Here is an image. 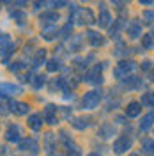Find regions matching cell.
<instances>
[{
	"mask_svg": "<svg viewBox=\"0 0 154 156\" xmlns=\"http://www.w3.org/2000/svg\"><path fill=\"white\" fill-rule=\"evenodd\" d=\"M101 99H103V92L97 89H92L82 96V108L83 110H94V108L99 107Z\"/></svg>",
	"mask_w": 154,
	"mask_h": 156,
	"instance_id": "cell-1",
	"label": "cell"
},
{
	"mask_svg": "<svg viewBox=\"0 0 154 156\" xmlns=\"http://www.w3.org/2000/svg\"><path fill=\"white\" fill-rule=\"evenodd\" d=\"M135 68H136L135 60H121L114 68V76L117 80H124V78H128V75H131L135 71Z\"/></svg>",
	"mask_w": 154,
	"mask_h": 156,
	"instance_id": "cell-2",
	"label": "cell"
},
{
	"mask_svg": "<svg viewBox=\"0 0 154 156\" xmlns=\"http://www.w3.org/2000/svg\"><path fill=\"white\" fill-rule=\"evenodd\" d=\"M131 146H133V138L129 135H121L115 142H114V147H112V149H114L115 154H124V153H128V151L131 149Z\"/></svg>",
	"mask_w": 154,
	"mask_h": 156,
	"instance_id": "cell-3",
	"label": "cell"
},
{
	"mask_svg": "<svg viewBox=\"0 0 154 156\" xmlns=\"http://www.w3.org/2000/svg\"><path fill=\"white\" fill-rule=\"evenodd\" d=\"M5 140L11 142V144H19L23 140V129L19 124H9L7 129H5Z\"/></svg>",
	"mask_w": 154,
	"mask_h": 156,
	"instance_id": "cell-4",
	"label": "cell"
},
{
	"mask_svg": "<svg viewBox=\"0 0 154 156\" xmlns=\"http://www.w3.org/2000/svg\"><path fill=\"white\" fill-rule=\"evenodd\" d=\"M14 51V43L7 34L0 36V57H4V62H7L9 55Z\"/></svg>",
	"mask_w": 154,
	"mask_h": 156,
	"instance_id": "cell-5",
	"label": "cell"
},
{
	"mask_svg": "<svg viewBox=\"0 0 154 156\" xmlns=\"http://www.w3.org/2000/svg\"><path fill=\"white\" fill-rule=\"evenodd\" d=\"M21 92H23V87L18 83H11V82L0 83V96H18Z\"/></svg>",
	"mask_w": 154,
	"mask_h": 156,
	"instance_id": "cell-6",
	"label": "cell"
},
{
	"mask_svg": "<svg viewBox=\"0 0 154 156\" xmlns=\"http://www.w3.org/2000/svg\"><path fill=\"white\" fill-rule=\"evenodd\" d=\"M85 37H87L89 44H90L92 48H99V46L105 44V37H103V34L97 32V30H87Z\"/></svg>",
	"mask_w": 154,
	"mask_h": 156,
	"instance_id": "cell-7",
	"label": "cell"
},
{
	"mask_svg": "<svg viewBox=\"0 0 154 156\" xmlns=\"http://www.w3.org/2000/svg\"><path fill=\"white\" fill-rule=\"evenodd\" d=\"M57 21H58V12H55V11H48V12L41 14V18H39V23H41L43 29H46V27H55Z\"/></svg>",
	"mask_w": 154,
	"mask_h": 156,
	"instance_id": "cell-8",
	"label": "cell"
},
{
	"mask_svg": "<svg viewBox=\"0 0 154 156\" xmlns=\"http://www.w3.org/2000/svg\"><path fill=\"white\" fill-rule=\"evenodd\" d=\"M126 34H128V37H129V39L142 37V23H140V21H136V20L129 21V23L126 25Z\"/></svg>",
	"mask_w": 154,
	"mask_h": 156,
	"instance_id": "cell-9",
	"label": "cell"
},
{
	"mask_svg": "<svg viewBox=\"0 0 154 156\" xmlns=\"http://www.w3.org/2000/svg\"><path fill=\"white\" fill-rule=\"evenodd\" d=\"M43 121H46L48 124H57V105H46L44 107V112H43Z\"/></svg>",
	"mask_w": 154,
	"mask_h": 156,
	"instance_id": "cell-10",
	"label": "cell"
},
{
	"mask_svg": "<svg viewBox=\"0 0 154 156\" xmlns=\"http://www.w3.org/2000/svg\"><path fill=\"white\" fill-rule=\"evenodd\" d=\"M29 110H30L29 103H23V101H12L9 108V112H12L14 115H27Z\"/></svg>",
	"mask_w": 154,
	"mask_h": 156,
	"instance_id": "cell-11",
	"label": "cell"
},
{
	"mask_svg": "<svg viewBox=\"0 0 154 156\" xmlns=\"http://www.w3.org/2000/svg\"><path fill=\"white\" fill-rule=\"evenodd\" d=\"M154 124V112H147L144 117H142V121L138 122V128H140V131H149Z\"/></svg>",
	"mask_w": 154,
	"mask_h": 156,
	"instance_id": "cell-12",
	"label": "cell"
},
{
	"mask_svg": "<svg viewBox=\"0 0 154 156\" xmlns=\"http://www.w3.org/2000/svg\"><path fill=\"white\" fill-rule=\"evenodd\" d=\"M43 115L41 114H32V115H29V121H27V124H29V128L32 129V131H39L41 128H43Z\"/></svg>",
	"mask_w": 154,
	"mask_h": 156,
	"instance_id": "cell-13",
	"label": "cell"
},
{
	"mask_svg": "<svg viewBox=\"0 0 154 156\" xmlns=\"http://www.w3.org/2000/svg\"><path fill=\"white\" fill-rule=\"evenodd\" d=\"M103 7V5H101ZM96 23L99 25V27H110V23H112V14H110V11H106L105 7L101 9V12H99V16H97V20H96Z\"/></svg>",
	"mask_w": 154,
	"mask_h": 156,
	"instance_id": "cell-14",
	"label": "cell"
},
{
	"mask_svg": "<svg viewBox=\"0 0 154 156\" xmlns=\"http://www.w3.org/2000/svg\"><path fill=\"white\" fill-rule=\"evenodd\" d=\"M19 149L21 151H32V153H37V140L36 138H23L21 142H19Z\"/></svg>",
	"mask_w": 154,
	"mask_h": 156,
	"instance_id": "cell-15",
	"label": "cell"
},
{
	"mask_svg": "<svg viewBox=\"0 0 154 156\" xmlns=\"http://www.w3.org/2000/svg\"><path fill=\"white\" fill-rule=\"evenodd\" d=\"M124 112H126V117H138L140 112H142V105L138 101H131V103H128Z\"/></svg>",
	"mask_w": 154,
	"mask_h": 156,
	"instance_id": "cell-16",
	"label": "cell"
},
{
	"mask_svg": "<svg viewBox=\"0 0 154 156\" xmlns=\"http://www.w3.org/2000/svg\"><path fill=\"white\" fill-rule=\"evenodd\" d=\"M89 124H90V119H89V117H76V119H73V121H71V126L75 128V129H78V131L87 129Z\"/></svg>",
	"mask_w": 154,
	"mask_h": 156,
	"instance_id": "cell-17",
	"label": "cell"
},
{
	"mask_svg": "<svg viewBox=\"0 0 154 156\" xmlns=\"http://www.w3.org/2000/svg\"><path fill=\"white\" fill-rule=\"evenodd\" d=\"M83 82L92 83V85H101V83H103V75L97 73V71H90L87 76H83Z\"/></svg>",
	"mask_w": 154,
	"mask_h": 156,
	"instance_id": "cell-18",
	"label": "cell"
},
{
	"mask_svg": "<svg viewBox=\"0 0 154 156\" xmlns=\"http://www.w3.org/2000/svg\"><path fill=\"white\" fill-rule=\"evenodd\" d=\"M138 103L142 105V108L144 107H147V108L154 107V90H147V92H144Z\"/></svg>",
	"mask_w": 154,
	"mask_h": 156,
	"instance_id": "cell-19",
	"label": "cell"
},
{
	"mask_svg": "<svg viewBox=\"0 0 154 156\" xmlns=\"http://www.w3.org/2000/svg\"><path fill=\"white\" fill-rule=\"evenodd\" d=\"M142 154L154 156V138H144L142 140Z\"/></svg>",
	"mask_w": 154,
	"mask_h": 156,
	"instance_id": "cell-20",
	"label": "cell"
},
{
	"mask_svg": "<svg viewBox=\"0 0 154 156\" xmlns=\"http://www.w3.org/2000/svg\"><path fill=\"white\" fill-rule=\"evenodd\" d=\"M44 60H46V50H37L34 53V57H32V66L34 68H39V66L44 64Z\"/></svg>",
	"mask_w": 154,
	"mask_h": 156,
	"instance_id": "cell-21",
	"label": "cell"
},
{
	"mask_svg": "<svg viewBox=\"0 0 154 156\" xmlns=\"http://www.w3.org/2000/svg\"><path fill=\"white\" fill-rule=\"evenodd\" d=\"M57 36H58L57 25H55V27H46V29H43V32H41V37L46 39V41H53Z\"/></svg>",
	"mask_w": 154,
	"mask_h": 156,
	"instance_id": "cell-22",
	"label": "cell"
},
{
	"mask_svg": "<svg viewBox=\"0 0 154 156\" xmlns=\"http://www.w3.org/2000/svg\"><path fill=\"white\" fill-rule=\"evenodd\" d=\"M114 133H115V126H114L112 122H105L103 126L99 128V133H97V135L103 136V138H108V136H112Z\"/></svg>",
	"mask_w": 154,
	"mask_h": 156,
	"instance_id": "cell-23",
	"label": "cell"
},
{
	"mask_svg": "<svg viewBox=\"0 0 154 156\" xmlns=\"http://www.w3.org/2000/svg\"><path fill=\"white\" fill-rule=\"evenodd\" d=\"M124 29V21L122 20H115L114 25H110V37H119L121 36V30Z\"/></svg>",
	"mask_w": 154,
	"mask_h": 156,
	"instance_id": "cell-24",
	"label": "cell"
},
{
	"mask_svg": "<svg viewBox=\"0 0 154 156\" xmlns=\"http://www.w3.org/2000/svg\"><path fill=\"white\" fill-rule=\"evenodd\" d=\"M142 46L145 50H154V30H151L145 36H142Z\"/></svg>",
	"mask_w": 154,
	"mask_h": 156,
	"instance_id": "cell-25",
	"label": "cell"
},
{
	"mask_svg": "<svg viewBox=\"0 0 154 156\" xmlns=\"http://www.w3.org/2000/svg\"><path fill=\"white\" fill-rule=\"evenodd\" d=\"M83 36H80V34H76V36H71V43H69V48L73 50V51H78V50L82 48V43H83Z\"/></svg>",
	"mask_w": 154,
	"mask_h": 156,
	"instance_id": "cell-26",
	"label": "cell"
},
{
	"mask_svg": "<svg viewBox=\"0 0 154 156\" xmlns=\"http://www.w3.org/2000/svg\"><path fill=\"white\" fill-rule=\"evenodd\" d=\"M57 144V136L53 135V133H46L44 135V147H46V151L51 153L53 151V146Z\"/></svg>",
	"mask_w": 154,
	"mask_h": 156,
	"instance_id": "cell-27",
	"label": "cell"
},
{
	"mask_svg": "<svg viewBox=\"0 0 154 156\" xmlns=\"http://www.w3.org/2000/svg\"><path fill=\"white\" fill-rule=\"evenodd\" d=\"M124 85L128 89H138L142 85V80L136 76H129V78H124Z\"/></svg>",
	"mask_w": 154,
	"mask_h": 156,
	"instance_id": "cell-28",
	"label": "cell"
},
{
	"mask_svg": "<svg viewBox=\"0 0 154 156\" xmlns=\"http://www.w3.org/2000/svg\"><path fill=\"white\" fill-rule=\"evenodd\" d=\"M11 18L14 20L16 23H19V25H21V23H25V20H27V14H25L23 11H12V12H11Z\"/></svg>",
	"mask_w": 154,
	"mask_h": 156,
	"instance_id": "cell-29",
	"label": "cell"
},
{
	"mask_svg": "<svg viewBox=\"0 0 154 156\" xmlns=\"http://www.w3.org/2000/svg\"><path fill=\"white\" fill-rule=\"evenodd\" d=\"M66 151H68V156H82V151H80V147L75 146L73 142H69V144H66Z\"/></svg>",
	"mask_w": 154,
	"mask_h": 156,
	"instance_id": "cell-30",
	"label": "cell"
},
{
	"mask_svg": "<svg viewBox=\"0 0 154 156\" xmlns=\"http://www.w3.org/2000/svg\"><path fill=\"white\" fill-rule=\"evenodd\" d=\"M30 83L34 85L36 89H41L44 83H46V76H43V75H37V76H34L30 80Z\"/></svg>",
	"mask_w": 154,
	"mask_h": 156,
	"instance_id": "cell-31",
	"label": "cell"
},
{
	"mask_svg": "<svg viewBox=\"0 0 154 156\" xmlns=\"http://www.w3.org/2000/svg\"><path fill=\"white\" fill-rule=\"evenodd\" d=\"M46 68H48L50 73H55V71H58L62 66H60V60H58V58H51V60H48V66H46Z\"/></svg>",
	"mask_w": 154,
	"mask_h": 156,
	"instance_id": "cell-32",
	"label": "cell"
},
{
	"mask_svg": "<svg viewBox=\"0 0 154 156\" xmlns=\"http://www.w3.org/2000/svg\"><path fill=\"white\" fill-rule=\"evenodd\" d=\"M71 34H73V23H68L62 30H58V36H62L64 39H69L71 37Z\"/></svg>",
	"mask_w": 154,
	"mask_h": 156,
	"instance_id": "cell-33",
	"label": "cell"
},
{
	"mask_svg": "<svg viewBox=\"0 0 154 156\" xmlns=\"http://www.w3.org/2000/svg\"><path fill=\"white\" fill-rule=\"evenodd\" d=\"M142 18H144L145 23L154 25V11H144V12H142Z\"/></svg>",
	"mask_w": 154,
	"mask_h": 156,
	"instance_id": "cell-34",
	"label": "cell"
},
{
	"mask_svg": "<svg viewBox=\"0 0 154 156\" xmlns=\"http://www.w3.org/2000/svg\"><path fill=\"white\" fill-rule=\"evenodd\" d=\"M25 66H27V64H25L23 60H18V62H12V64H11V66H9V69H11V71H12V73H18L19 69H23V68H25Z\"/></svg>",
	"mask_w": 154,
	"mask_h": 156,
	"instance_id": "cell-35",
	"label": "cell"
},
{
	"mask_svg": "<svg viewBox=\"0 0 154 156\" xmlns=\"http://www.w3.org/2000/svg\"><path fill=\"white\" fill-rule=\"evenodd\" d=\"M126 50H129V48H126L124 43H119V44H117V50L114 51V53H115L117 57H121V55H124V53H126Z\"/></svg>",
	"mask_w": 154,
	"mask_h": 156,
	"instance_id": "cell-36",
	"label": "cell"
},
{
	"mask_svg": "<svg viewBox=\"0 0 154 156\" xmlns=\"http://www.w3.org/2000/svg\"><path fill=\"white\" fill-rule=\"evenodd\" d=\"M140 68H142V71H149V69H152V60H144V62L140 64Z\"/></svg>",
	"mask_w": 154,
	"mask_h": 156,
	"instance_id": "cell-37",
	"label": "cell"
},
{
	"mask_svg": "<svg viewBox=\"0 0 154 156\" xmlns=\"http://www.w3.org/2000/svg\"><path fill=\"white\" fill-rule=\"evenodd\" d=\"M53 5H55L57 9H60V7H64V5H68V2H53Z\"/></svg>",
	"mask_w": 154,
	"mask_h": 156,
	"instance_id": "cell-38",
	"label": "cell"
},
{
	"mask_svg": "<svg viewBox=\"0 0 154 156\" xmlns=\"http://www.w3.org/2000/svg\"><path fill=\"white\" fill-rule=\"evenodd\" d=\"M4 107H5V105H2V103H0V114H7V112H9L7 108H4Z\"/></svg>",
	"mask_w": 154,
	"mask_h": 156,
	"instance_id": "cell-39",
	"label": "cell"
},
{
	"mask_svg": "<svg viewBox=\"0 0 154 156\" xmlns=\"http://www.w3.org/2000/svg\"><path fill=\"white\" fill-rule=\"evenodd\" d=\"M154 2H151V0H144V2H140V5H152Z\"/></svg>",
	"mask_w": 154,
	"mask_h": 156,
	"instance_id": "cell-40",
	"label": "cell"
},
{
	"mask_svg": "<svg viewBox=\"0 0 154 156\" xmlns=\"http://www.w3.org/2000/svg\"><path fill=\"white\" fill-rule=\"evenodd\" d=\"M149 80H151V82H154V69L151 71V75H149Z\"/></svg>",
	"mask_w": 154,
	"mask_h": 156,
	"instance_id": "cell-41",
	"label": "cell"
},
{
	"mask_svg": "<svg viewBox=\"0 0 154 156\" xmlns=\"http://www.w3.org/2000/svg\"><path fill=\"white\" fill-rule=\"evenodd\" d=\"M89 156H99V154H97V153H90Z\"/></svg>",
	"mask_w": 154,
	"mask_h": 156,
	"instance_id": "cell-42",
	"label": "cell"
},
{
	"mask_svg": "<svg viewBox=\"0 0 154 156\" xmlns=\"http://www.w3.org/2000/svg\"><path fill=\"white\" fill-rule=\"evenodd\" d=\"M129 156H140V154H136V153H133V154H129Z\"/></svg>",
	"mask_w": 154,
	"mask_h": 156,
	"instance_id": "cell-43",
	"label": "cell"
}]
</instances>
